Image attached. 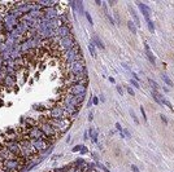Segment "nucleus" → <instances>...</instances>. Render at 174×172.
<instances>
[{
  "label": "nucleus",
  "mask_w": 174,
  "mask_h": 172,
  "mask_svg": "<svg viewBox=\"0 0 174 172\" xmlns=\"http://www.w3.org/2000/svg\"><path fill=\"white\" fill-rule=\"evenodd\" d=\"M129 83H130L133 87H135V88H139V87H140L139 83H138L137 80H134V79H130V80H129Z\"/></svg>",
  "instance_id": "412c9836"
},
{
  "label": "nucleus",
  "mask_w": 174,
  "mask_h": 172,
  "mask_svg": "<svg viewBox=\"0 0 174 172\" xmlns=\"http://www.w3.org/2000/svg\"><path fill=\"white\" fill-rule=\"evenodd\" d=\"M162 91L168 93V92H169V88H168V87H162Z\"/></svg>",
  "instance_id": "ea45409f"
},
{
  "label": "nucleus",
  "mask_w": 174,
  "mask_h": 172,
  "mask_svg": "<svg viewBox=\"0 0 174 172\" xmlns=\"http://www.w3.org/2000/svg\"><path fill=\"white\" fill-rule=\"evenodd\" d=\"M86 153H88V149H87L86 146H83V148H82V150H81V154L83 155V154H86Z\"/></svg>",
  "instance_id": "2f4dec72"
},
{
  "label": "nucleus",
  "mask_w": 174,
  "mask_h": 172,
  "mask_svg": "<svg viewBox=\"0 0 174 172\" xmlns=\"http://www.w3.org/2000/svg\"><path fill=\"white\" fill-rule=\"evenodd\" d=\"M95 4H96V5H102V1H100V0H95Z\"/></svg>",
  "instance_id": "a19ab883"
},
{
  "label": "nucleus",
  "mask_w": 174,
  "mask_h": 172,
  "mask_svg": "<svg viewBox=\"0 0 174 172\" xmlns=\"http://www.w3.org/2000/svg\"><path fill=\"white\" fill-rule=\"evenodd\" d=\"M116 130H117L118 132H122V131H124V128H122V126H121V124H120L118 122L116 123Z\"/></svg>",
  "instance_id": "c85d7f7f"
},
{
  "label": "nucleus",
  "mask_w": 174,
  "mask_h": 172,
  "mask_svg": "<svg viewBox=\"0 0 174 172\" xmlns=\"http://www.w3.org/2000/svg\"><path fill=\"white\" fill-rule=\"evenodd\" d=\"M137 5L139 7L140 12L143 13V16L145 17V20H148V18H149V16H151V8H149L148 5L143 4V3H139V1H137Z\"/></svg>",
  "instance_id": "0eeeda50"
},
{
  "label": "nucleus",
  "mask_w": 174,
  "mask_h": 172,
  "mask_svg": "<svg viewBox=\"0 0 174 172\" xmlns=\"http://www.w3.org/2000/svg\"><path fill=\"white\" fill-rule=\"evenodd\" d=\"M48 118H51V119H63V118H69L68 116V114L60 107V106H55V107H52L49 111H48V115H47Z\"/></svg>",
  "instance_id": "39448f33"
},
{
  "label": "nucleus",
  "mask_w": 174,
  "mask_h": 172,
  "mask_svg": "<svg viewBox=\"0 0 174 172\" xmlns=\"http://www.w3.org/2000/svg\"><path fill=\"white\" fill-rule=\"evenodd\" d=\"M85 16H86V18H87L88 23H90L91 26H94V21H92V17H91V14H90L88 12H85Z\"/></svg>",
  "instance_id": "6ab92c4d"
},
{
  "label": "nucleus",
  "mask_w": 174,
  "mask_h": 172,
  "mask_svg": "<svg viewBox=\"0 0 174 172\" xmlns=\"http://www.w3.org/2000/svg\"><path fill=\"white\" fill-rule=\"evenodd\" d=\"M140 113H142L143 120H144V122L147 123V120H148V119H147V114H145V110H144V107H143V106H140Z\"/></svg>",
  "instance_id": "aec40b11"
},
{
  "label": "nucleus",
  "mask_w": 174,
  "mask_h": 172,
  "mask_svg": "<svg viewBox=\"0 0 174 172\" xmlns=\"http://www.w3.org/2000/svg\"><path fill=\"white\" fill-rule=\"evenodd\" d=\"M99 101H100V100H99L96 96H94V97H92V105H98V103H99Z\"/></svg>",
  "instance_id": "7c9ffc66"
},
{
  "label": "nucleus",
  "mask_w": 174,
  "mask_h": 172,
  "mask_svg": "<svg viewBox=\"0 0 174 172\" xmlns=\"http://www.w3.org/2000/svg\"><path fill=\"white\" fill-rule=\"evenodd\" d=\"M148 83H149V85L152 87V89H153V91H157V92H159V91L161 89L160 84H157V83H156L153 79H148Z\"/></svg>",
  "instance_id": "ddd939ff"
},
{
  "label": "nucleus",
  "mask_w": 174,
  "mask_h": 172,
  "mask_svg": "<svg viewBox=\"0 0 174 172\" xmlns=\"http://www.w3.org/2000/svg\"><path fill=\"white\" fill-rule=\"evenodd\" d=\"M127 27H129V30L131 31V34H137V25L134 23V21H127Z\"/></svg>",
  "instance_id": "f8f14e48"
},
{
  "label": "nucleus",
  "mask_w": 174,
  "mask_h": 172,
  "mask_svg": "<svg viewBox=\"0 0 174 172\" xmlns=\"http://www.w3.org/2000/svg\"><path fill=\"white\" fill-rule=\"evenodd\" d=\"M162 105H165V106H166V107H169V109H170V110H173V106H172V103L169 102V101H168V100H166V99H165V101H164V103H162Z\"/></svg>",
  "instance_id": "a878e982"
},
{
  "label": "nucleus",
  "mask_w": 174,
  "mask_h": 172,
  "mask_svg": "<svg viewBox=\"0 0 174 172\" xmlns=\"http://www.w3.org/2000/svg\"><path fill=\"white\" fill-rule=\"evenodd\" d=\"M161 78H162V80H164L168 85H170V87H173V85H174V83L172 82V79H170V78H169L165 72H162V74H161Z\"/></svg>",
  "instance_id": "4468645a"
},
{
  "label": "nucleus",
  "mask_w": 174,
  "mask_h": 172,
  "mask_svg": "<svg viewBox=\"0 0 174 172\" xmlns=\"http://www.w3.org/2000/svg\"><path fill=\"white\" fill-rule=\"evenodd\" d=\"M160 119L162 120V123H164V124H168V118H166L165 115H162V114H161V115H160Z\"/></svg>",
  "instance_id": "cd10ccee"
},
{
  "label": "nucleus",
  "mask_w": 174,
  "mask_h": 172,
  "mask_svg": "<svg viewBox=\"0 0 174 172\" xmlns=\"http://www.w3.org/2000/svg\"><path fill=\"white\" fill-rule=\"evenodd\" d=\"M83 138H85V140L88 138V132H87V131H85V136H83Z\"/></svg>",
  "instance_id": "4c0bfd02"
},
{
  "label": "nucleus",
  "mask_w": 174,
  "mask_h": 172,
  "mask_svg": "<svg viewBox=\"0 0 174 172\" xmlns=\"http://www.w3.org/2000/svg\"><path fill=\"white\" fill-rule=\"evenodd\" d=\"M130 167H131V171H133V172H139V168H138L137 166H134V164H133V166H130Z\"/></svg>",
  "instance_id": "473e14b6"
},
{
  "label": "nucleus",
  "mask_w": 174,
  "mask_h": 172,
  "mask_svg": "<svg viewBox=\"0 0 174 172\" xmlns=\"http://www.w3.org/2000/svg\"><path fill=\"white\" fill-rule=\"evenodd\" d=\"M33 109H35V110H38V111H42V113L47 110L46 105H33Z\"/></svg>",
  "instance_id": "a211bd4d"
},
{
  "label": "nucleus",
  "mask_w": 174,
  "mask_h": 172,
  "mask_svg": "<svg viewBox=\"0 0 174 172\" xmlns=\"http://www.w3.org/2000/svg\"><path fill=\"white\" fill-rule=\"evenodd\" d=\"M103 7H104V13H105V17H106V20L109 21V23L110 25H116V21H114V18L109 14V12H108V9H106V4H103Z\"/></svg>",
  "instance_id": "9b49d317"
},
{
  "label": "nucleus",
  "mask_w": 174,
  "mask_h": 172,
  "mask_svg": "<svg viewBox=\"0 0 174 172\" xmlns=\"http://www.w3.org/2000/svg\"><path fill=\"white\" fill-rule=\"evenodd\" d=\"M91 105H92V99H91V101H88V102H87V107H90Z\"/></svg>",
  "instance_id": "79ce46f5"
},
{
  "label": "nucleus",
  "mask_w": 174,
  "mask_h": 172,
  "mask_svg": "<svg viewBox=\"0 0 174 172\" xmlns=\"http://www.w3.org/2000/svg\"><path fill=\"white\" fill-rule=\"evenodd\" d=\"M92 157H94V159H95V161H98V162H99V155H98V153H92Z\"/></svg>",
  "instance_id": "72a5a7b5"
},
{
  "label": "nucleus",
  "mask_w": 174,
  "mask_h": 172,
  "mask_svg": "<svg viewBox=\"0 0 174 172\" xmlns=\"http://www.w3.org/2000/svg\"><path fill=\"white\" fill-rule=\"evenodd\" d=\"M100 100H102V101H105V97H104V95H102V96H100Z\"/></svg>",
  "instance_id": "c03bdc74"
},
{
  "label": "nucleus",
  "mask_w": 174,
  "mask_h": 172,
  "mask_svg": "<svg viewBox=\"0 0 174 172\" xmlns=\"http://www.w3.org/2000/svg\"><path fill=\"white\" fill-rule=\"evenodd\" d=\"M88 137H91L92 140V142H95V144H98V132L91 127L90 130H88Z\"/></svg>",
  "instance_id": "9d476101"
},
{
  "label": "nucleus",
  "mask_w": 174,
  "mask_h": 172,
  "mask_svg": "<svg viewBox=\"0 0 174 172\" xmlns=\"http://www.w3.org/2000/svg\"><path fill=\"white\" fill-rule=\"evenodd\" d=\"M64 88V92L71 95V96H86L87 93V87L83 85V84H71L69 87H63Z\"/></svg>",
  "instance_id": "7ed1b4c3"
},
{
  "label": "nucleus",
  "mask_w": 174,
  "mask_h": 172,
  "mask_svg": "<svg viewBox=\"0 0 174 172\" xmlns=\"http://www.w3.org/2000/svg\"><path fill=\"white\" fill-rule=\"evenodd\" d=\"M116 89H117V92H118L120 95H125V93H124V88H122L121 85H117V87H116Z\"/></svg>",
  "instance_id": "bb28decb"
},
{
  "label": "nucleus",
  "mask_w": 174,
  "mask_h": 172,
  "mask_svg": "<svg viewBox=\"0 0 174 172\" xmlns=\"http://www.w3.org/2000/svg\"><path fill=\"white\" fill-rule=\"evenodd\" d=\"M91 43H92L94 45H96L99 49H104V48H105V45L102 43L100 38H99V36H96V35H94V36H92V39H91Z\"/></svg>",
  "instance_id": "6e6552de"
},
{
  "label": "nucleus",
  "mask_w": 174,
  "mask_h": 172,
  "mask_svg": "<svg viewBox=\"0 0 174 172\" xmlns=\"http://www.w3.org/2000/svg\"><path fill=\"white\" fill-rule=\"evenodd\" d=\"M109 82H110V83H116L114 78H112V76H109Z\"/></svg>",
  "instance_id": "58836bf2"
},
{
  "label": "nucleus",
  "mask_w": 174,
  "mask_h": 172,
  "mask_svg": "<svg viewBox=\"0 0 174 172\" xmlns=\"http://www.w3.org/2000/svg\"><path fill=\"white\" fill-rule=\"evenodd\" d=\"M47 122L56 130V132L59 133V136L64 135L66 131H69V128L71 127V120L69 118H63V119H51L47 116Z\"/></svg>",
  "instance_id": "f257e3e1"
},
{
  "label": "nucleus",
  "mask_w": 174,
  "mask_h": 172,
  "mask_svg": "<svg viewBox=\"0 0 174 172\" xmlns=\"http://www.w3.org/2000/svg\"><path fill=\"white\" fill-rule=\"evenodd\" d=\"M145 21H147V26H148L149 31H151V33H155V25H153L152 20H151V18H148V20H145Z\"/></svg>",
  "instance_id": "2eb2a0df"
},
{
  "label": "nucleus",
  "mask_w": 174,
  "mask_h": 172,
  "mask_svg": "<svg viewBox=\"0 0 174 172\" xmlns=\"http://www.w3.org/2000/svg\"><path fill=\"white\" fill-rule=\"evenodd\" d=\"M60 157H61V154H56V155H53V157H52V161H56V159H59Z\"/></svg>",
  "instance_id": "c9c22d12"
},
{
  "label": "nucleus",
  "mask_w": 174,
  "mask_h": 172,
  "mask_svg": "<svg viewBox=\"0 0 174 172\" xmlns=\"http://www.w3.org/2000/svg\"><path fill=\"white\" fill-rule=\"evenodd\" d=\"M88 49H90L91 56H92L94 58H96V51H95V45H94L92 43H90V44H88Z\"/></svg>",
  "instance_id": "dca6fc26"
},
{
  "label": "nucleus",
  "mask_w": 174,
  "mask_h": 172,
  "mask_svg": "<svg viewBox=\"0 0 174 172\" xmlns=\"http://www.w3.org/2000/svg\"><path fill=\"white\" fill-rule=\"evenodd\" d=\"M126 91H127V93H129L130 96H135V93H134V89H133L131 87H127V88H126Z\"/></svg>",
  "instance_id": "393cba45"
},
{
  "label": "nucleus",
  "mask_w": 174,
  "mask_h": 172,
  "mask_svg": "<svg viewBox=\"0 0 174 172\" xmlns=\"http://www.w3.org/2000/svg\"><path fill=\"white\" fill-rule=\"evenodd\" d=\"M144 52H145V56L149 60V62L155 66L156 65V58H155V56H153V53H152V51H151V48H149V45L147 43H144Z\"/></svg>",
  "instance_id": "423d86ee"
},
{
  "label": "nucleus",
  "mask_w": 174,
  "mask_h": 172,
  "mask_svg": "<svg viewBox=\"0 0 174 172\" xmlns=\"http://www.w3.org/2000/svg\"><path fill=\"white\" fill-rule=\"evenodd\" d=\"M43 69H46V65L44 64H40V70H43Z\"/></svg>",
  "instance_id": "37998d69"
},
{
  "label": "nucleus",
  "mask_w": 174,
  "mask_h": 172,
  "mask_svg": "<svg viewBox=\"0 0 174 172\" xmlns=\"http://www.w3.org/2000/svg\"><path fill=\"white\" fill-rule=\"evenodd\" d=\"M73 34V29L71 25H60L56 30H55V36H57L59 39H64L68 38Z\"/></svg>",
  "instance_id": "20e7f679"
},
{
  "label": "nucleus",
  "mask_w": 174,
  "mask_h": 172,
  "mask_svg": "<svg viewBox=\"0 0 174 172\" xmlns=\"http://www.w3.org/2000/svg\"><path fill=\"white\" fill-rule=\"evenodd\" d=\"M129 113H130V115H131V118H133V120L135 122V124H139V119H138V116H137V114L134 113V110H133V109H130V110H129Z\"/></svg>",
  "instance_id": "f3484780"
},
{
  "label": "nucleus",
  "mask_w": 174,
  "mask_h": 172,
  "mask_svg": "<svg viewBox=\"0 0 174 172\" xmlns=\"http://www.w3.org/2000/svg\"><path fill=\"white\" fill-rule=\"evenodd\" d=\"M122 136H124V138H130L131 137V135H130V132H129L127 130H124V131H122Z\"/></svg>",
  "instance_id": "5701e85b"
},
{
  "label": "nucleus",
  "mask_w": 174,
  "mask_h": 172,
  "mask_svg": "<svg viewBox=\"0 0 174 172\" xmlns=\"http://www.w3.org/2000/svg\"><path fill=\"white\" fill-rule=\"evenodd\" d=\"M92 119H94V113H90V114H88V120L92 122Z\"/></svg>",
  "instance_id": "f704fd0d"
},
{
  "label": "nucleus",
  "mask_w": 174,
  "mask_h": 172,
  "mask_svg": "<svg viewBox=\"0 0 174 172\" xmlns=\"http://www.w3.org/2000/svg\"><path fill=\"white\" fill-rule=\"evenodd\" d=\"M63 72H64V75H68V74L78 75L82 72H87V66L85 64V60H79L70 65H63Z\"/></svg>",
  "instance_id": "f03ea898"
},
{
  "label": "nucleus",
  "mask_w": 174,
  "mask_h": 172,
  "mask_svg": "<svg viewBox=\"0 0 174 172\" xmlns=\"http://www.w3.org/2000/svg\"><path fill=\"white\" fill-rule=\"evenodd\" d=\"M131 74H133V79H134V80H137V82L139 83V82H140V78L137 75V72H131Z\"/></svg>",
  "instance_id": "c756f323"
},
{
  "label": "nucleus",
  "mask_w": 174,
  "mask_h": 172,
  "mask_svg": "<svg viewBox=\"0 0 174 172\" xmlns=\"http://www.w3.org/2000/svg\"><path fill=\"white\" fill-rule=\"evenodd\" d=\"M82 148H83V145H75L71 150H73V153H77V151H81V150H82Z\"/></svg>",
  "instance_id": "4be33fe9"
},
{
  "label": "nucleus",
  "mask_w": 174,
  "mask_h": 172,
  "mask_svg": "<svg viewBox=\"0 0 174 172\" xmlns=\"http://www.w3.org/2000/svg\"><path fill=\"white\" fill-rule=\"evenodd\" d=\"M1 106H4V101H3V100L0 99V107H1Z\"/></svg>",
  "instance_id": "a18cd8bd"
},
{
  "label": "nucleus",
  "mask_w": 174,
  "mask_h": 172,
  "mask_svg": "<svg viewBox=\"0 0 174 172\" xmlns=\"http://www.w3.org/2000/svg\"><path fill=\"white\" fill-rule=\"evenodd\" d=\"M13 91H14V93H17V92L20 91V87H18V85H14V87H13Z\"/></svg>",
  "instance_id": "e433bc0d"
},
{
  "label": "nucleus",
  "mask_w": 174,
  "mask_h": 172,
  "mask_svg": "<svg viewBox=\"0 0 174 172\" xmlns=\"http://www.w3.org/2000/svg\"><path fill=\"white\" fill-rule=\"evenodd\" d=\"M129 10H130V14H131V16H133V18H134V23L137 25V27H138V26L140 27V21H139V17H138L137 12L134 10V8H133V7H129Z\"/></svg>",
  "instance_id": "1a4fd4ad"
},
{
  "label": "nucleus",
  "mask_w": 174,
  "mask_h": 172,
  "mask_svg": "<svg viewBox=\"0 0 174 172\" xmlns=\"http://www.w3.org/2000/svg\"><path fill=\"white\" fill-rule=\"evenodd\" d=\"M27 78H29V69L25 70V74H24V76H22V80H24V83H26V82H27Z\"/></svg>",
  "instance_id": "b1692460"
}]
</instances>
